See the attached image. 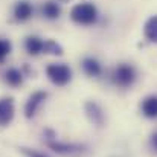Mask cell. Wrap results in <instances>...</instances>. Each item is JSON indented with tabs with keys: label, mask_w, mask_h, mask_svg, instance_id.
I'll list each match as a JSON object with an SVG mask.
<instances>
[{
	"label": "cell",
	"mask_w": 157,
	"mask_h": 157,
	"mask_svg": "<svg viewBox=\"0 0 157 157\" xmlns=\"http://www.w3.org/2000/svg\"><path fill=\"white\" fill-rule=\"evenodd\" d=\"M11 52V43L8 40H0V59H3Z\"/></svg>",
	"instance_id": "2e32d148"
},
{
	"label": "cell",
	"mask_w": 157,
	"mask_h": 157,
	"mask_svg": "<svg viewBox=\"0 0 157 157\" xmlns=\"http://www.w3.org/2000/svg\"><path fill=\"white\" fill-rule=\"evenodd\" d=\"M53 151L61 153V154H72V153H79L82 151V147L78 144H63V142H49L48 144Z\"/></svg>",
	"instance_id": "52a82bcc"
},
{
	"label": "cell",
	"mask_w": 157,
	"mask_h": 157,
	"mask_svg": "<svg viewBox=\"0 0 157 157\" xmlns=\"http://www.w3.org/2000/svg\"><path fill=\"white\" fill-rule=\"evenodd\" d=\"M144 34L150 41L157 43V15H153L151 18H148L144 28Z\"/></svg>",
	"instance_id": "9c48e42d"
},
{
	"label": "cell",
	"mask_w": 157,
	"mask_h": 157,
	"mask_svg": "<svg viewBox=\"0 0 157 157\" xmlns=\"http://www.w3.org/2000/svg\"><path fill=\"white\" fill-rule=\"evenodd\" d=\"M43 51H44V52H48V53H53V55H63V49H61V46H59L56 41H53V40H48V41H44Z\"/></svg>",
	"instance_id": "9a60e30c"
},
{
	"label": "cell",
	"mask_w": 157,
	"mask_h": 157,
	"mask_svg": "<svg viewBox=\"0 0 157 157\" xmlns=\"http://www.w3.org/2000/svg\"><path fill=\"white\" fill-rule=\"evenodd\" d=\"M26 51L31 53V55H37V53L43 52V46H44V41L40 40L38 37H28L26 38Z\"/></svg>",
	"instance_id": "7c38bea8"
},
{
	"label": "cell",
	"mask_w": 157,
	"mask_h": 157,
	"mask_svg": "<svg viewBox=\"0 0 157 157\" xmlns=\"http://www.w3.org/2000/svg\"><path fill=\"white\" fill-rule=\"evenodd\" d=\"M70 17L79 25H92L98 18V11L92 3H79L73 6V9L70 11Z\"/></svg>",
	"instance_id": "6da1fadb"
},
{
	"label": "cell",
	"mask_w": 157,
	"mask_h": 157,
	"mask_svg": "<svg viewBox=\"0 0 157 157\" xmlns=\"http://www.w3.org/2000/svg\"><path fill=\"white\" fill-rule=\"evenodd\" d=\"M86 113H87V116L90 117V121H92L95 125L101 127V125L104 124V113H102V108L96 104V102H93V101L86 102Z\"/></svg>",
	"instance_id": "8992f818"
},
{
	"label": "cell",
	"mask_w": 157,
	"mask_h": 157,
	"mask_svg": "<svg viewBox=\"0 0 157 157\" xmlns=\"http://www.w3.org/2000/svg\"><path fill=\"white\" fill-rule=\"evenodd\" d=\"M82 69L89 76H98L101 75V64L95 58H86L82 61Z\"/></svg>",
	"instance_id": "8fae6325"
},
{
	"label": "cell",
	"mask_w": 157,
	"mask_h": 157,
	"mask_svg": "<svg viewBox=\"0 0 157 157\" xmlns=\"http://www.w3.org/2000/svg\"><path fill=\"white\" fill-rule=\"evenodd\" d=\"M14 15L17 20L23 21V20H28L31 15H32V6L29 2L26 0H21L15 5V9H14Z\"/></svg>",
	"instance_id": "ba28073f"
},
{
	"label": "cell",
	"mask_w": 157,
	"mask_h": 157,
	"mask_svg": "<svg viewBox=\"0 0 157 157\" xmlns=\"http://www.w3.org/2000/svg\"><path fill=\"white\" fill-rule=\"evenodd\" d=\"M134 79H136V72L128 64H121L113 72V81L121 87H130L134 82Z\"/></svg>",
	"instance_id": "3957f363"
},
{
	"label": "cell",
	"mask_w": 157,
	"mask_h": 157,
	"mask_svg": "<svg viewBox=\"0 0 157 157\" xmlns=\"http://www.w3.org/2000/svg\"><path fill=\"white\" fill-rule=\"evenodd\" d=\"M12 119H14V99L12 98L0 99V127L11 124Z\"/></svg>",
	"instance_id": "5b68a950"
},
{
	"label": "cell",
	"mask_w": 157,
	"mask_h": 157,
	"mask_svg": "<svg viewBox=\"0 0 157 157\" xmlns=\"http://www.w3.org/2000/svg\"><path fill=\"white\" fill-rule=\"evenodd\" d=\"M142 113L147 117H157V96H148L142 102Z\"/></svg>",
	"instance_id": "30bf717a"
},
{
	"label": "cell",
	"mask_w": 157,
	"mask_h": 157,
	"mask_svg": "<svg viewBox=\"0 0 157 157\" xmlns=\"http://www.w3.org/2000/svg\"><path fill=\"white\" fill-rule=\"evenodd\" d=\"M151 142H153L154 148L157 150V133H154V134H153V137H151Z\"/></svg>",
	"instance_id": "ac0fdd59"
},
{
	"label": "cell",
	"mask_w": 157,
	"mask_h": 157,
	"mask_svg": "<svg viewBox=\"0 0 157 157\" xmlns=\"http://www.w3.org/2000/svg\"><path fill=\"white\" fill-rule=\"evenodd\" d=\"M46 98H48V93L46 92H35V93H32L29 96L28 102L25 105V114H26L28 119H31V117L35 116L38 107L46 101Z\"/></svg>",
	"instance_id": "277c9868"
},
{
	"label": "cell",
	"mask_w": 157,
	"mask_h": 157,
	"mask_svg": "<svg viewBox=\"0 0 157 157\" xmlns=\"http://www.w3.org/2000/svg\"><path fill=\"white\" fill-rule=\"evenodd\" d=\"M43 14L48 18H56L59 15V6L56 3H53V2H48L43 6Z\"/></svg>",
	"instance_id": "5bb4252c"
},
{
	"label": "cell",
	"mask_w": 157,
	"mask_h": 157,
	"mask_svg": "<svg viewBox=\"0 0 157 157\" xmlns=\"http://www.w3.org/2000/svg\"><path fill=\"white\" fill-rule=\"evenodd\" d=\"M21 151H23V154H26L28 157H48L44 154H41V153H38V151H32V150H28V148H23Z\"/></svg>",
	"instance_id": "e0dca14e"
},
{
	"label": "cell",
	"mask_w": 157,
	"mask_h": 157,
	"mask_svg": "<svg viewBox=\"0 0 157 157\" xmlns=\"http://www.w3.org/2000/svg\"><path fill=\"white\" fill-rule=\"evenodd\" d=\"M6 81L11 84V86H20L21 81H23V75L20 70L17 69H9L6 72Z\"/></svg>",
	"instance_id": "4fadbf2b"
},
{
	"label": "cell",
	"mask_w": 157,
	"mask_h": 157,
	"mask_svg": "<svg viewBox=\"0 0 157 157\" xmlns=\"http://www.w3.org/2000/svg\"><path fill=\"white\" fill-rule=\"evenodd\" d=\"M46 73L55 86H66L72 79V70L67 64H51L48 66Z\"/></svg>",
	"instance_id": "7a4b0ae2"
}]
</instances>
